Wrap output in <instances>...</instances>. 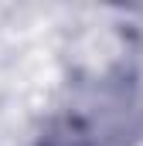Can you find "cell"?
<instances>
[{
  "mask_svg": "<svg viewBox=\"0 0 143 146\" xmlns=\"http://www.w3.org/2000/svg\"><path fill=\"white\" fill-rule=\"evenodd\" d=\"M34 146H119V139L85 115H58L41 129Z\"/></svg>",
  "mask_w": 143,
  "mask_h": 146,
  "instance_id": "cell-1",
  "label": "cell"
}]
</instances>
